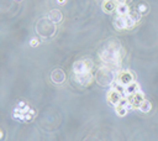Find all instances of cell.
<instances>
[{
    "instance_id": "6da1fadb",
    "label": "cell",
    "mask_w": 158,
    "mask_h": 141,
    "mask_svg": "<svg viewBox=\"0 0 158 141\" xmlns=\"http://www.w3.org/2000/svg\"><path fill=\"white\" fill-rule=\"evenodd\" d=\"M122 55L124 53H122V48L120 43L115 41V40L108 41V43L100 51V58L103 60V62L109 66H115V67L120 63Z\"/></svg>"
},
{
    "instance_id": "7a4b0ae2",
    "label": "cell",
    "mask_w": 158,
    "mask_h": 141,
    "mask_svg": "<svg viewBox=\"0 0 158 141\" xmlns=\"http://www.w3.org/2000/svg\"><path fill=\"white\" fill-rule=\"evenodd\" d=\"M117 70L115 66H109L105 64L104 67H101L98 73H96V81L100 86H110L111 83L116 81L117 77Z\"/></svg>"
},
{
    "instance_id": "3957f363",
    "label": "cell",
    "mask_w": 158,
    "mask_h": 141,
    "mask_svg": "<svg viewBox=\"0 0 158 141\" xmlns=\"http://www.w3.org/2000/svg\"><path fill=\"white\" fill-rule=\"evenodd\" d=\"M36 30L37 34H40L42 37H51L56 31V24L50 17L41 19L36 25Z\"/></svg>"
},
{
    "instance_id": "277c9868",
    "label": "cell",
    "mask_w": 158,
    "mask_h": 141,
    "mask_svg": "<svg viewBox=\"0 0 158 141\" xmlns=\"http://www.w3.org/2000/svg\"><path fill=\"white\" fill-rule=\"evenodd\" d=\"M91 68H93V62L90 60H80L77 61L73 66V70L76 73V76L79 74H85V73H90Z\"/></svg>"
},
{
    "instance_id": "5b68a950",
    "label": "cell",
    "mask_w": 158,
    "mask_h": 141,
    "mask_svg": "<svg viewBox=\"0 0 158 141\" xmlns=\"http://www.w3.org/2000/svg\"><path fill=\"white\" fill-rule=\"evenodd\" d=\"M131 109H132V104H131L129 99H121V102L116 105V112L120 114V115H125Z\"/></svg>"
},
{
    "instance_id": "8992f818",
    "label": "cell",
    "mask_w": 158,
    "mask_h": 141,
    "mask_svg": "<svg viewBox=\"0 0 158 141\" xmlns=\"http://www.w3.org/2000/svg\"><path fill=\"white\" fill-rule=\"evenodd\" d=\"M51 79L53 81V83H56V84H62V83L65 81V74L62 69H54L51 74Z\"/></svg>"
},
{
    "instance_id": "52a82bcc",
    "label": "cell",
    "mask_w": 158,
    "mask_h": 141,
    "mask_svg": "<svg viewBox=\"0 0 158 141\" xmlns=\"http://www.w3.org/2000/svg\"><path fill=\"white\" fill-rule=\"evenodd\" d=\"M108 100L114 105H117L118 103L121 102V95H120V92L117 89H111L110 93L108 94Z\"/></svg>"
},
{
    "instance_id": "ba28073f",
    "label": "cell",
    "mask_w": 158,
    "mask_h": 141,
    "mask_svg": "<svg viewBox=\"0 0 158 141\" xmlns=\"http://www.w3.org/2000/svg\"><path fill=\"white\" fill-rule=\"evenodd\" d=\"M76 77L82 86H88L91 83V81H93V74H91V72L85 73V74H79V76H76Z\"/></svg>"
},
{
    "instance_id": "9c48e42d",
    "label": "cell",
    "mask_w": 158,
    "mask_h": 141,
    "mask_svg": "<svg viewBox=\"0 0 158 141\" xmlns=\"http://www.w3.org/2000/svg\"><path fill=\"white\" fill-rule=\"evenodd\" d=\"M116 6H117V3L115 0H105L104 4H103V9L106 12H110L111 10H114V9L116 10Z\"/></svg>"
},
{
    "instance_id": "30bf717a",
    "label": "cell",
    "mask_w": 158,
    "mask_h": 141,
    "mask_svg": "<svg viewBox=\"0 0 158 141\" xmlns=\"http://www.w3.org/2000/svg\"><path fill=\"white\" fill-rule=\"evenodd\" d=\"M116 11H117L118 16H125V15L130 14V9L127 6V4H118L116 6Z\"/></svg>"
},
{
    "instance_id": "8fae6325",
    "label": "cell",
    "mask_w": 158,
    "mask_h": 141,
    "mask_svg": "<svg viewBox=\"0 0 158 141\" xmlns=\"http://www.w3.org/2000/svg\"><path fill=\"white\" fill-rule=\"evenodd\" d=\"M50 19L53 21L54 24H58V23L62 21V14H61L58 10H52L50 12Z\"/></svg>"
},
{
    "instance_id": "7c38bea8",
    "label": "cell",
    "mask_w": 158,
    "mask_h": 141,
    "mask_svg": "<svg viewBox=\"0 0 158 141\" xmlns=\"http://www.w3.org/2000/svg\"><path fill=\"white\" fill-rule=\"evenodd\" d=\"M140 110H142L143 113H147V112H150L151 110V103L150 102H147V100H143L142 104L140 105Z\"/></svg>"
},
{
    "instance_id": "4fadbf2b",
    "label": "cell",
    "mask_w": 158,
    "mask_h": 141,
    "mask_svg": "<svg viewBox=\"0 0 158 141\" xmlns=\"http://www.w3.org/2000/svg\"><path fill=\"white\" fill-rule=\"evenodd\" d=\"M138 10H140V12H144V11H146V6H144V5H140L138 6Z\"/></svg>"
},
{
    "instance_id": "5bb4252c",
    "label": "cell",
    "mask_w": 158,
    "mask_h": 141,
    "mask_svg": "<svg viewBox=\"0 0 158 141\" xmlns=\"http://www.w3.org/2000/svg\"><path fill=\"white\" fill-rule=\"evenodd\" d=\"M31 45H32V46H36V45H37V40H36V38H33L32 41H31Z\"/></svg>"
},
{
    "instance_id": "9a60e30c",
    "label": "cell",
    "mask_w": 158,
    "mask_h": 141,
    "mask_svg": "<svg viewBox=\"0 0 158 141\" xmlns=\"http://www.w3.org/2000/svg\"><path fill=\"white\" fill-rule=\"evenodd\" d=\"M58 3H61V4H63V3H64V0H59V1H58Z\"/></svg>"
}]
</instances>
